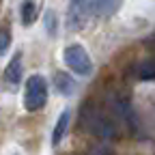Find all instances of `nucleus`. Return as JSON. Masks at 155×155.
<instances>
[{"label": "nucleus", "mask_w": 155, "mask_h": 155, "mask_svg": "<svg viewBox=\"0 0 155 155\" xmlns=\"http://www.w3.org/2000/svg\"><path fill=\"white\" fill-rule=\"evenodd\" d=\"M48 101V82L43 75H30L26 80V91H24V108L28 112L41 110Z\"/></svg>", "instance_id": "obj_1"}, {"label": "nucleus", "mask_w": 155, "mask_h": 155, "mask_svg": "<svg viewBox=\"0 0 155 155\" xmlns=\"http://www.w3.org/2000/svg\"><path fill=\"white\" fill-rule=\"evenodd\" d=\"M63 58H65V65L73 73H78V75H91L93 73V61H91L88 52L80 43L67 45L65 52H63Z\"/></svg>", "instance_id": "obj_2"}, {"label": "nucleus", "mask_w": 155, "mask_h": 155, "mask_svg": "<svg viewBox=\"0 0 155 155\" xmlns=\"http://www.w3.org/2000/svg\"><path fill=\"white\" fill-rule=\"evenodd\" d=\"M84 125L88 127L91 134L99 136V138H114V134H116L110 119H106L99 112H88V116H84Z\"/></svg>", "instance_id": "obj_3"}, {"label": "nucleus", "mask_w": 155, "mask_h": 155, "mask_svg": "<svg viewBox=\"0 0 155 155\" xmlns=\"http://www.w3.org/2000/svg\"><path fill=\"white\" fill-rule=\"evenodd\" d=\"M91 5H86V0H78V2H71L69 7V17H67V24L71 30L82 28L86 22V13H88Z\"/></svg>", "instance_id": "obj_4"}, {"label": "nucleus", "mask_w": 155, "mask_h": 155, "mask_svg": "<svg viewBox=\"0 0 155 155\" xmlns=\"http://www.w3.org/2000/svg\"><path fill=\"white\" fill-rule=\"evenodd\" d=\"M123 0H93L91 2V11L95 17H101V19H108L112 17L116 11L121 9Z\"/></svg>", "instance_id": "obj_5"}, {"label": "nucleus", "mask_w": 155, "mask_h": 155, "mask_svg": "<svg viewBox=\"0 0 155 155\" xmlns=\"http://www.w3.org/2000/svg\"><path fill=\"white\" fill-rule=\"evenodd\" d=\"M22 54H15L13 56V61L7 65V69H5V80L11 84V86H15V84H19V80H22Z\"/></svg>", "instance_id": "obj_6"}, {"label": "nucleus", "mask_w": 155, "mask_h": 155, "mask_svg": "<svg viewBox=\"0 0 155 155\" xmlns=\"http://www.w3.org/2000/svg\"><path fill=\"white\" fill-rule=\"evenodd\" d=\"M69 110H65V112H61V116H58V121H56V125H54V131H52V144L56 147V144H61V140L65 138V131H67V127H69Z\"/></svg>", "instance_id": "obj_7"}, {"label": "nucleus", "mask_w": 155, "mask_h": 155, "mask_svg": "<svg viewBox=\"0 0 155 155\" xmlns=\"http://www.w3.org/2000/svg\"><path fill=\"white\" fill-rule=\"evenodd\" d=\"M54 84H56L58 93L65 95V97H69V95L75 93V82L71 80V75H67V73H63V71H58V73L54 75Z\"/></svg>", "instance_id": "obj_8"}, {"label": "nucleus", "mask_w": 155, "mask_h": 155, "mask_svg": "<svg viewBox=\"0 0 155 155\" xmlns=\"http://www.w3.org/2000/svg\"><path fill=\"white\" fill-rule=\"evenodd\" d=\"M37 19V2L35 0H24L22 2V24L30 26Z\"/></svg>", "instance_id": "obj_9"}, {"label": "nucleus", "mask_w": 155, "mask_h": 155, "mask_svg": "<svg viewBox=\"0 0 155 155\" xmlns=\"http://www.w3.org/2000/svg\"><path fill=\"white\" fill-rule=\"evenodd\" d=\"M138 78H140V80H153V78H155V58H149V61L140 63Z\"/></svg>", "instance_id": "obj_10"}, {"label": "nucleus", "mask_w": 155, "mask_h": 155, "mask_svg": "<svg viewBox=\"0 0 155 155\" xmlns=\"http://www.w3.org/2000/svg\"><path fill=\"white\" fill-rule=\"evenodd\" d=\"M9 45H11V32L7 28H0V56L7 54Z\"/></svg>", "instance_id": "obj_11"}, {"label": "nucleus", "mask_w": 155, "mask_h": 155, "mask_svg": "<svg viewBox=\"0 0 155 155\" xmlns=\"http://www.w3.org/2000/svg\"><path fill=\"white\" fill-rule=\"evenodd\" d=\"M45 30L54 37L56 35V13L54 11H48L45 13Z\"/></svg>", "instance_id": "obj_12"}, {"label": "nucleus", "mask_w": 155, "mask_h": 155, "mask_svg": "<svg viewBox=\"0 0 155 155\" xmlns=\"http://www.w3.org/2000/svg\"><path fill=\"white\" fill-rule=\"evenodd\" d=\"M88 155H112V149H108V147H97V149H93Z\"/></svg>", "instance_id": "obj_13"}, {"label": "nucleus", "mask_w": 155, "mask_h": 155, "mask_svg": "<svg viewBox=\"0 0 155 155\" xmlns=\"http://www.w3.org/2000/svg\"><path fill=\"white\" fill-rule=\"evenodd\" d=\"M71 2H78V0H71Z\"/></svg>", "instance_id": "obj_14"}]
</instances>
